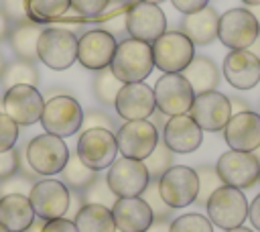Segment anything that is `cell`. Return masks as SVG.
<instances>
[{"mask_svg":"<svg viewBox=\"0 0 260 232\" xmlns=\"http://www.w3.org/2000/svg\"><path fill=\"white\" fill-rule=\"evenodd\" d=\"M0 8L4 10V14L14 22H26L28 18V8H26V0H0Z\"/></svg>","mask_w":260,"mask_h":232,"instance_id":"41","label":"cell"},{"mask_svg":"<svg viewBox=\"0 0 260 232\" xmlns=\"http://www.w3.org/2000/svg\"><path fill=\"white\" fill-rule=\"evenodd\" d=\"M158 191L169 208L173 210L187 208L197 199V191H199L197 171L187 165H173L158 179Z\"/></svg>","mask_w":260,"mask_h":232,"instance_id":"11","label":"cell"},{"mask_svg":"<svg viewBox=\"0 0 260 232\" xmlns=\"http://www.w3.org/2000/svg\"><path fill=\"white\" fill-rule=\"evenodd\" d=\"M8 33H10V18L4 14V10L0 8V41L8 39Z\"/></svg>","mask_w":260,"mask_h":232,"instance_id":"49","label":"cell"},{"mask_svg":"<svg viewBox=\"0 0 260 232\" xmlns=\"http://www.w3.org/2000/svg\"><path fill=\"white\" fill-rule=\"evenodd\" d=\"M189 116L201 126V130H209V132L223 130V126L232 116L230 98L217 90L197 94L193 98Z\"/></svg>","mask_w":260,"mask_h":232,"instance_id":"18","label":"cell"},{"mask_svg":"<svg viewBox=\"0 0 260 232\" xmlns=\"http://www.w3.org/2000/svg\"><path fill=\"white\" fill-rule=\"evenodd\" d=\"M106 179H108L110 189L118 197H134V195H140L146 189L148 181H150L144 161L128 159V157L116 159L108 167Z\"/></svg>","mask_w":260,"mask_h":232,"instance_id":"16","label":"cell"},{"mask_svg":"<svg viewBox=\"0 0 260 232\" xmlns=\"http://www.w3.org/2000/svg\"><path fill=\"white\" fill-rule=\"evenodd\" d=\"M110 0H71V10H75L79 16L93 18L100 16L108 8Z\"/></svg>","mask_w":260,"mask_h":232,"instance_id":"40","label":"cell"},{"mask_svg":"<svg viewBox=\"0 0 260 232\" xmlns=\"http://www.w3.org/2000/svg\"><path fill=\"white\" fill-rule=\"evenodd\" d=\"M118 41L106 28H93L77 39V61L91 71L110 67Z\"/></svg>","mask_w":260,"mask_h":232,"instance_id":"17","label":"cell"},{"mask_svg":"<svg viewBox=\"0 0 260 232\" xmlns=\"http://www.w3.org/2000/svg\"><path fill=\"white\" fill-rule=\"evenodd\" d=\"M77 232H116L112 210L100 204H83L73 218Z\"/></svg>","mask_w":260,"mask_h":232,"instance_id":"28","label":"cell"},{"mask_svg":"<svg viewBox=\"0 0 260 232\" xmlns=\"http://www.w3.org/2000/svg\"><path fill=\"white\" fill-rule=\"evenodd\" d=\"M158 138H160L158 128L148 118H144V120H126L116 132L118 153L122 157L138 159V161H144L152 153Z\"/></svg>","mask_w":260,"mask_h":232,"instance_id":"8","label":"cell"},{"mask_svg":"<svg viewBox=\"0 0 260 232\" xmlns=\"http://www.w3.org/2000/svg\"><path fill=\"white\" fill-rule=\"evenodd\" d=\"M195 171H197V179H199V191H197V199L195 201L201 204V206H205L207 199L211 197V193L223 185V181H221L219 173L215 171V167L201 165Z\"/></svg>","mask_w":260,"mask_h":232,"instance_id":"35","label":"cell"},{"mask_svg":"<svg viewBox=\"0 0 260 232\" xmlns=\"http://www.w3.org/2000/svg\"><path fill=\"white\" fill-rule=\"evenodd\" d=\"M140 2H150V4H160V2H165V0H140Z\"/></svg>","mask_w":260,"mask_h":232,"instance_id":"57","label":"cell"},{"mask_svg":"<svg viewBox=\"0 0 260 232\" xmlns=\"http://www.w3.org/2000/svg\"><path fill=\"white\" fill-rule=\"evenodd\" d=\"M4 67H6V63H4V57L0 55V77H2V73H4Z\"/></svg>","mask_w":260,"mask_h":232,"instance_id":"55","label":"cell"},{"mask_svg":"<svg viewBox=\"0 0 260 232\" xmlns=\"http://www.w3.org/2000/svg\"><path fill=\"white\" fill-rule=\"evenodd\" d=\"M110 69L122 83L144 81L150 75V71L154 69L150 43H144V41H138L132 37L120 41L116 47V53L112 57Z\"/></svg>","mask_w":260,"mask_h":232,"instance_id":"1","label":"cell"},{"mask_svg":"<svg viewBox=\"0 0 260 232\" xmlns=\"http://www.w3.org/2000/svg\"><path fill=\"white\" fill-rule=\"evenodd\" d=\"M28 199L32 204L35 216L41 220H55V218H65L69 210V199H71V189L59 181V179H39L35 181L32 189L28 191Z\"/></svg>","mask_w":260,"mask_h":232,"instance_id":"9","label":"cell"},{"mask_svg":"<svg viewBox=\"0 0 260 232\" xmlns=\"http://www.w3.org/2000/svg\"><path fill=\"white\" fill-rule=\"evenodd\" d=\"M41 33H43L41 22H32V20L18 22L10 28L8 41H10V47L18 59L32 61V63L39 59L37 57V43H39Z\"/></svg>","mask_w":260,"mask_h":232,"instance_id":"27","label":"cell"},{"mask_svg":"<svg viewBox=\"0 0 260 232\" xmlns=\"http://www.w3.org/2000/svg\"><path fill=\"white\" fill-rule=\"evenodd\" d=\"M114 108H116L118 116L124 118V120H144V118H150L152 112L156 110L154 92L144 81L124 83L122 90L118 92Z\"/></svg>","mask_w":260,"mask_h":232,"instance_id":"19","label":"cell"},{"mask_svg":"<svg viewBox=\"0 0 260 232\" xmlns=\"http://www.w3.org/2000/svg\"><path fill=\"white\" fill-rule=\"evenodd\" d=\"M144 232H171V218H154Z\"/></svg>","mask_w":260,"mask_h":232,"instance_id":"48","label":"cell"},{"mask_svg":"<svg viewBox=\"0 0 260 232\" xmlns=\"http://www.w3.org/2000/svg\"><path fill=\"white\" fill-rule=\"evenodd\" d=\"M150 47L154 67L162 73H181L195 57V45L181 31H165Z\"/></svg>","mask_w":260,"mask_h":232,"instance_id":"6","label":"cell"},{"mask_svg":"<svg viewBox=\"0 0 260 232\" xmlns=\"http://www.w3.org/2000/svg\"><path fill=\"white\" fill-rule=\"evenodd\" d=\"M61 177H63V183H65L69 189H73V191H83V189L98 177V171L89 169V167L79 159L77 153H73V155L69 153V159H67L65 167H63V171H61Z\"/></svg>","mask_w":260,"mask_h":232,"instance_id":"29","label":"cell"},{"mask_svg":"<svg viewBox=\"0 0 260 232\" xmlns=\"http://www.w3.org/2000/svg\"><path fill=\"white\" fill-rule=\"evenodd\" d=\"M260 33V24L250 8H232L219 16L217 39L228 49H248Z\"/></svg>","mask_w":260,"mask_h":232,"instance_id":"12","label":"cell"},{"mask_svg":"<svg viewBox=\"0 0 260 232\" xmlns=\"http://www.w3.org/2000/svg\"><path fill=\"white\" fill-rule=\"evenodd\" d=\"M81 199H83V204H100V206H106V208L112 210V206L116 204L118 195L110 189L108 179L98 175V177L81 191Z\"/></svg>","mask_w":260,"mask_h":232,"instance_id":"34","label":"cell"},{"mask_svg":"<svg viewBox=\"0 0 260 232\" xmlns=\"http://www.w3.org/2000/svg\"><path fill=\"white\" fill-rule=\"evenodd\" d=\"M215 171L219 173L225 185L248 189L258 183L260 161L254 153H248V151H228L217 159Z\"/></svg>","mask_w":260,"mask_h":232,"instance_id":"14","label":"cell"},{"mask_svg":"<svg viewBox=\"0 0 260 232\" xmlns=\"http://www.w3.org/2000/svg\"><path fill=\"white\" fill-rule=\"evenodd\" d=\"M26 8L32 22H47L67 14L71 0H26Z\"/></svg>","mask_w":260,"mask_h":232,"instance_id":"31","label":"cell"},{"mask_svg":"<svg viewBox=\"0 0 260 232\" xmlns=\"http://www.w3.org/2000/svg\"><path fill=\"white\" fill-rule=\"evenodd\" d=\"M2 85L8 90L12 85H37L39 83V71L35 67L32 61H24V59H16L12 63H8L4 67V73L0 77Z\"/></svg>","mask_w":260,"mask_h":232,"instance_id":"30","label":"cell"},{"mask_svg":"<svg viewBox=\"0 0 260 232\" xmlns=\"http://www.w3.org/2000/svg\"><path fill=\"white\" fill-rule=\"evenodd\" d=\"M171 2H173V6H175L179 12L191 14V12H197V10L205 8L209 0H171Z\"/></svg>","mask_w":260,"mask_h":232,"instance_id":"45","label":"cell"},{"mask_svg":"<svg viewBox=\"0 0 260 232\" xmlns=\"http://www.w3.org/2000/svg\"><path fill=\"white\" fill-rule=\"evenodd\" d=\"M181 73L189 81V85L193 88L195 96L203 94V92H211L219 83V69H217V65L209 57H203V55H195Z\"/></svg>","mask_w":260,"mask_h":232,"instance_id":"26","label":"cell"},{"mask_svg":"<svg viewBox=\"0 0 260 232\" xmlns=\"http://www.w3.org/2000/svg\"><path fill=\"white\" fill-rule=\"evenodd\" d=\"M230 104H232V114H238V112H244V110H248V106L244 104V100H240V98H234V100H230Z\"/></svg>","mask_w":260,"mask_h":232,"instance_id":"50","label":"cell"},{"mask_svg":"<svg viewBox=\"0 0 260 232\" xmlns=\"http://www.w3.org/2000/svg\"><path fill=\"white\" fill-rule=\"evenodd\" d=\"M37 57L49 69H69L77 61V37L63 26H47L39 37Z\"/></svg>","mask_w":260,"mask_h":232,"instance_id":"2","label":"cell"},{"mask_svg":"<svg viewBox=\"0 0 260 232\" xmlns=\"http://www.w3.org/2000/svg\"><path fill=\"white\" fill-rule=\"evenodd\" d=\"M207 218L213 226L230 230L236 226H242L248 218V199L242 193V189L232 185H221L211 193V197L205 204Z\"/></svg>","mask_w":260,"mask_h":232,"instance_id":"4","label":"cell"},{"mask_svg":"<svg viewBox=\"0 0 260 232\" xmlns=\"http://www.w3.org/2000/svg\"><path fill=\"white\" fill-rule=\"evenodd\" d=\"M244 4H248V6H256V4H260V0H242Z\"/></svg>","mask_w":260,"mask_h":232,"instance_id":"56","label":"cell"},{"mask_svg":"<svg viewBox=\"0 0 260 232\" xmlns=\"http://www.w3.org/2000/svg\"><path fill=\"white\" fill-rule=\"evenodd\" d=\"M144 165H146V171H148V177L152 181H158L171 167H173V151L165 144L162 138H158L156 147L152 149V153L144 159Z\"/></svg>","mask_w":260,"mask_h":232,"instance_id":"33","label":"cell"},{"mask_svg":"<svg viewBox=\"0 0 260 232\" xmlns=\"http://www.w3.org/2000/svg\"><path fill=\"white\" fill-rule=\"evenodd\" d=\"M24 157L37 175H57L69 159V147L57 134H39L24 147Z\"/></svg>","mask_w":260,"mask_h":232,"instance_id":"3","label":"cell"},{"mask_svg":"<svg viewBox=\"0 0 260 232\" xmlns=\"http://www.w3.org/2000/svg\"><path fill=\"white\" fill-rule=\"evenodd\" d=\"M258 181H260V175H258Z\"/></svg>","mask_w":260,"mask_h":232,"instance_id":"59","label":"cell"},{"mask_svg":"<svg viewBox=\"0 0 260 232\" xmlns=\"http://www.w3.org/2000/svg\"><path fill=\"white\" fill-rule=\"evenodd\" d=\"M112 216L120 232H144L154 220L150 206L140 195L118 197L112 206Z\"/></svg>","mask_w":260,"mask_h":232,"instance_id":"23","label":"cell"},{"mask_svg":"<svg viewBox=\"0 0 260 232\" xmlns=\"http://www.w3.org/2000/svg\"><path fill=\"white\" fill-rule=\"evenodd\" d=\"M140 197L150 206L152 210V216L154 218H171L173 216V208H169L165 204V199L160 197V191H158V181H148L146 189L140 193Z\"/></svg>","mask_w":260,"mask_h":232,"instance_id":"37","label":"cell"},{"mask_svg":"<svg viewBox=\"0 0 260 232\" xmlns=\"http://www.w3.org/2000/svg\"><path fill=\"white\" fill-rule=\"evenodd\" d=\"M18 124L4 112H0V153L14 149L18 142Z\"/></svg>","mask_w":260,"mask_h":232,"instance_id":"39","label":"cell"},{"mask_svg":"<svg viewBox=\"0 0 260 232\" xmlns=\"http://www.w3.org/2000/svg\"><path fill=\"white\" fill-rule=\"evenodd\" d=\"M250 12L254 14V18L258 20V24H260V4H256V6H250Z\"/></svg>","mask_w":260,"mask_h":232,"instance_id":"53","label":"cell"},{"mask_svg":"<svg viewBox=\"0 0 260 232\" xmlns=\"http://www.w3.org/2000/svg\"><path fill=\"white\" fill-rule=\"evenodd\" d=\"M154 102L156 110L165 116H179L189 114L195 92L189 85V81L183 77V73H162L154 88Z\"/></svg>","mask_w":260,"mask_h":232,"instance_id":"7","label":"cell"},{"mask_svg":"<svg viewBox=\"0 0 260 232\" xmlns=\"http://www.w3.org/2000/svg\"><path fill=\"white\" fill-rule=\"evenodd\" d=\"M4 114H8L18 126H30L41 120L45 100L37 85H12L4 92L2 98Z\"/></svg>","mask_w":260,"mask_h":232,"instance_id":"15","label":"cell"},{"mask_svg":"<svg viewBox=\"0 0 260 232\" xmlns=\"http://www.w3.org/2000/svg\"><path fill=\"white\" fill-rule=\"evenodd\" d=\"M81 206H83V199H81V191H73V189H71L69 210H67V214H65V216H71V218H75V214L81 210Z\"/></svg>","mask_w":260,"mask_h":232,"instance_id":"47","label":"cell"},{"mask_svg":"<svg viewBox=\"0 0 260 232\" xmlns=\"http://www.w3.org/2000/svg\"><path fill=\"white\" fill-rule=\"evenodd\" d=\"M248 51H250L252 55H256V57L260 59V33H258V37H256V41H254V43H252V45L248 47Z\"/></svg>","mask_w":260,"mask_h":232,"instance_id":"51","label":"cell"},{"mask_svg":"<svg viewBox=\"0 0 260 232\" xmlns=\"http://www.w3.org/2000/svg\"><path fill=\"white\" fill-rule=\"evenodd\" d=\"M0 232H10V230H8V228H4V226L0 224Z\"/></svg>","mask_w":260,"mask_h":232,"instance_id":"58","label":"cell"},{"mask_svg":"<svg viewBox=\"0 0 260 232\" xmlns=\"http://www.w3.org/2000/svg\"><path fill=\"white\" fill-rule=\"evenodd\" d=\"M225 232H252V230L250 228H244V226H236V228H230Z\"/></svg>","mask_w":260,"mask_h":232,"instance_id":"54","label":"cell"},{"mask_svg":"<svg viewBox=\"0 0 260 232\" xmlns=\"http://www.w3.org/2000/svg\"><path fill=\"white\" fill-rule=\"evenodd\" d=\"M258 114H260V110H258Z\"/></svg>","mask_w":260,"mask_h":232,"instance_id":"60","label":"cell"},{"mask_svg":"<svg viewBox=\"0 0 260 232\" xmlns=\"http://www.w3.org/2000/svg\"><path fill=\"white\" fill-rule=\"evenodd\" d=\"M126 33L132 39L154 43L167 31V16L158 4L150 2H134L126 8Z\"/></svg>","mask_w":260,"mask_h":232,"instance_id":"13","label":"cell"},{"mask_svg":"<svg viewBox=\"0 0 260 232\" xmlns=\"http://www.w3.org/2000/svg\"><path fill=\"white\" fill-rule=\"evenodd\" d=\"M171 232H213V224L201 214H183L171 220Z\"/></svg>","mask_w":260,"mask_h":232,"instance_id":"36","label":"cell"},{"mask_svg":"<svg viewBox=\"0 0 260 232\" xmlns=\"http://www.w3.org/2000/svg\"><path fill=\"white\" fill-rule=\"evenodd\" d=\"M79 159L93 171H104L108 169L118 155V142L116 134L108 128H89L83 130L79 140H77V151Z\"/></svg>","mask_w":260,"mask_h":232,"instance_id":"10","label":"cell"},{"mask_svg":"<svg viewBox=\"0 0 260 232\" xmlns=\"http://www.w3.org/2000/svg\"><path fill=\"white\" fill-rule=\"evenodd\" d=\"M248 220L260 232V193L252 199V204H248Z\"/></svg>","mask_w":260,"mask_h":232,"instance_id":"46","label":"cell"},{"mask_svg":"<svg viewBox=\"0 0 260 232\" xmlns=\"http://www.w3.org/2000/svg\"><path fill=\"white\" fill-rule=\"evenodd\" d=\"M223 77L236 90H250L260 81V59L248 49H234L223 59Z\"/></svg>","mask_w":260,"mask_h":232,"instance_id":"22","label":"cell"},{"mask_svg":"<svg viewBox=\"0 0 260 232\" xmlns=\"http://www.w3.org/2000/svg\"><path fill=\"white\" fill-rule=\"evenodd\" d=\"M35 185V179L22 175V173H14L6 179H0V197L6 195V193H22V195H28V191L32 189Z\"/></svg>","mask_w":260,"mask_h":232,"instance_id":"38","label":"cell"},{"mask_svg":"<svg viewBox=\"0 0 260 232\" xmlns=\"http://www.w3.org/2000/svg\"><path fill=\"white\" fill-rule=\"evenodd\" d=\"M18 171V149H8L0 153V179H6Z\"/></svg>","mask_w":260,"mask_h":232,"instance_id":"43","label":"cell"},{"mask_svg":"<svg viewBox=\"0 0 260 232\" xmlns=\"http://www.w3.org/2000/svg\"><path fill=\"white\" fill-rule=\"evenodd\" d=\"M49 134H57L61 138L73 136L83 122V110L79 102L71 96L59 94L45 102L41 120H39Z\"/></svg>","mask_w":260,"mask_h":232,"instance_id":"5","label":"cell"},{"mask_svg":"<svg viewBox=\"0 0 260 232\" xmlns=\"http://www.w3.org/2000/svg\"><path fill=\"white\" fill-rule=\"evenodd\" d=\"M162 140L173 153L187 155L199 149L203 140V130L189 114H179V116H171L165 122Z\"/></svg>","mask_w":260,"mask_h":232,"instance_id":"21","label":"cell"},{"mask_svg":"<svg viewBox=\"0 0 260 232\" xmlns=\"http://www.w3.org/2000/svg\"><path fill=\"white\" fill-rule=\"evenodd\" d=\"M35 210L28 195L6 193L0 197V224L10 232H24L35 222Z\"/></svg>","mask_w":260,"mask_h":232,"instance_id":"24","label":"cell"},{"mask_svg":"<svg viewBox=\"0 0 260 232\" xmlns=\"http://www.w3.org/2000/svg\"><path fill=\"white\" fill-rule=\"evenodd\" d=\"M43 224H45V220L39 218V222H37V218H35V222H32L24 232H41V230H43Z\"/></svg>","mask_w":260,"mask_h":232,"instance_id":"52","label":"cell"},{"mask_svg":"<svg viewBox=\"0 0 260 232\" xmlns=\"http://www.w3.org/2000/svg\"><path fill=\"white\" fill-rule=\"evenodd\" d=\"M219 16L211 6H205L197 12L185 14L181 20V33L189 37L193 45H209L217 39Z\"/></svg>","mask_w":260,"mask_h":232,"instance_id":"25","label":"cell"},{"mask_svg":"<svg viewBox=\"0 0 260 232\" xmlns=\"http://www.w3.org/2000/svg\"><path fill=\"white\" fill-rule=\"evenodd\" d=\"M41 232H77V228L75 222L69 218H55V220H47Z\"/></svg>","mask_w":260,"mask_h":232,"instance_id":"44","label":"cell"},{"mask_svg":"<svg viewBox=\"0 0 260 232\" xmlns=\"http://www.w3.org/2000/svg\"><path fill=\"white\" fill-rule=\"evenodd\" d=\"M223 138L232 151L252 153L260 147V114L252 110L232 114L223 126Z\"/></svg>","mask_w":260,"mask_h":232,"instance_id":"20","label":"cell"},{"mask_svg":"<svg viewBox=\"0 0 260 232\" xmlns=\"http://www.w3.org/2000/svg\"><path fill=\"white\" fill-rule=\"evenodd\" d=\"M122 81L112 73L110 67H104L100 71H95L93 77V96L98 98L100 104L104 106H112L118 98V92L122 90Z\"/></svg>","mask_w":260,"mask_h":232,"instance_id":"32","label":"cell"},{"mask_svg":"<svg viewBox=\"0 0 260 232\" xmlns=\"http://www.w3.org/2000/svg\"><path fill=\"white\" fill-rule=\"evenodd\" d=\"M81 128L83 130H89V128H108V130H112L114 128V122H112V118L106 112H102V110H89V112H83Z\"/></svg>","mask_w":260,"mask_h":232,"instance_id":"42","label":"cell"}]
</instances>
